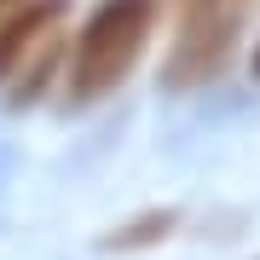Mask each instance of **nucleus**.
I'll return each mask as SVG.
<instances>
[{"label":"nucleus","mask_w":260,"mask_h":260,"mask_svg":"<svg viewBox=\"0 0 260 260\" xmlns=\"http://www.w3.org/2000/svg\"><path fill=\"white\" fill-rule=\"evenodd\" d=\"M156 18H162V0H99L93 18L70 35V70H64L70 104L110 99L145 58Z\"/></svg>","instance_id":"1"},{"label":"nucleus","mask_w":260,"mask_h":260,"mask_svg":"<svg viewBox=\"0 0 260 260\" xmlns=\"http://www.w3.org/2000/svg\"><path fill=\"white\" fill-rule=\"evenodd\" d=\"M243 18H249V0H208V6H179V35L174 52L162 64V87L168 93H191L208 87L232 70L237 41H243Z\"/></svg>","instance_id":"2"},{"label":"nucleus","mask_w":260,"mask_h":260,"mask_svg":"<svg viewBox=\"0 0 260 260\" xmlns=\"http://www.w3.org/2000/svg\"><path fill=\"white\" fill-rule=\"evenodd\" d=\"M64 23H70V0H18L0 18V87H12V75L47 47Z\"/></svg>","instance_id":"3"},{"label":"nucleus","mask_w":260,"mask_h":260,"mask_svg":"<svg viewBox=\"0 0 260 260\" xmlns=\"http://www.w3.org/2000/svg\"><path fill=\"white\" fill-rule=\"evenodd\" d=\"M64 70H70V35L58 29L47 47H41L18 75H12L6 99H12V104H35V99H47V87H52V81H64Z\"/></svg>","instance_id":"4"},{"label":"nucleus","mask_w":260,"mask_h":260,"mask_svg":"<svg viewBox=\"0 0 260 260\" xmlns=\"http://www.w3.org/2000/svg\"><path fill=\"white\" fill-rule=\"evenodd\" d=\"M179 225L174 208H150V214H133V220H121L116 232H104V249L110 254H133V249H150V243H162L168 232Z\"/></svg>","instance_id":"5"},{"label":"nucleus","mask_w":260,"mask_h":260,"mask_svg":"<svg viewBox=\"0 0 260 260\" xmlns=\"http://www.w3.org/2000/svg\"><path fill=\"white\" fill-rule=\"evenodd\" d=\"M249 70H254V81H260V41H254V52H249Z\"/></svg>","instance_id":"6"},{"label":"nucleus","mask_w":260,"mask_h":260,"mask_svg":"<svg viewBox=\"0 0 260 260\" xmlns=\"http://www.w3.org/2000/svg\"><path fill=\"white\" fill-rule=\"evenodd\" d=\"M12 6H18V0H0V18H6V12H12Z\"/></svg>","instance_id":"7"}]
</instances>
